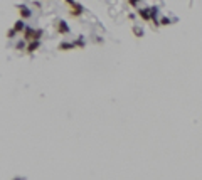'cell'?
<instances>
[{
	"label": "cell",
	"mask_w": 202,
	"mask_h": 180,
	"mask_svg": "<svg viewBox=\"0 0 202 180\" xmlns=\"http://www.w3.org/2000/svg\"><path fill=\"white\" fill-rule=\"evenodd\" d=\"M69 31H71V29H69V26L68 24L64 22V20H59V22H57V32H59V34H69Z\"/></svg>",
	"instance_id": "cell-4"
},
{
	"label": "cell",
	"mask_w": 202,
	"mask_h": 180,
	"mask_svg": "<svg viewBox=\"0 0 202 180\" xmlns=\"http://www.w3.org/2000/svg\"><path fill=\"white\" fill-rule=\"evenodd\" d=\"M39 45H40L39 40H31V42H29V45H27V52H34V51H37V49H39Z\"/></svg>",
	"instance_id": "cell-6"
},
{
	"label": "cell",
	"mask_w": 202,
	"mask_h": 180,
	"mask_svg": "<svg viewBox=\"0 0 202 180\" xmlns=\"http://www.w3.org/2000/svg\"><path fill=\"white\" fill-rule=\"evenodd\" d=\"M17 9H19V14H20V19H31V17H32V12H31V9H29V7L19 5Z\"/></svg>",
	"instance_id": "cell-3"
},
{
	"label": "cell",
	"mask_w": 202,
	"mask_h": 180,
	"mask_svg": "<svg viewBox=\"0 0 202 180\" xmlns=\"http://www.w3.org/2000/svg\"><path fill=\"white\" fill-rule=\"evenodd\" d=\"M59 51H73V49H76L74 47V44L73 42H63V44H59Z\"/></svg>",
	"instance_id": "cell-7"
},
{
	"label": "cell",
	"mask_w": 202,
	"mask_h": 180,
	"mask_svg": "<svg viewBox=\"0 0 202 180\" xmlns=\"http://www.w3.org/2000/svg\"><path fill=\"white\" fill-rule=\"evenodd\" d=\"M138 3H140V0H128L130 7H138Z\"/></svg>",
	"instance_id": "cell-12"
},
{
	"label": "cell",
	"mask_w": 202,
	"mask_h": 180,
	"mask_svg": "<svg viewBox=\"0 0 202 180\" xmlns=\"http://www.w3.org/2000/svg\"><path fill=\"white\" fill-rule=\"evenodd\" d=\"M69 7H71V15L73 17H81L84 14V7L81 3H78L76 0H64Z\"/></svg>",
	"instance_id": "cell-2"
},
{
	"label": "cell",
	"mask_w": 202,
	"mask_h": 180,
	"mask_svg": "<svg viewBox=\"0 0 202 180\" xmlns=\"http://www.w3.org/2000/svg\"><path fill=\"white\" fill-rule=\"evenodd\" d=\"M40 36H42V31H40V29H32V27L24 29V39H26L27 42H31V40H39Z\"/></svg>",
	"instance_id": "cell-1"
},
{
	"label": "cell",
	"mask_w": 202,
	"mask_h": 180,
	"mask_svg": "<svg viewBox=\"0 0 202 180\" xmlns=\"http://www.w3.org/2000/svg\"><path fill=\"white\" fill-rule=\"evenodd\" d=\"M73 44H74V47H84V39L79 37V39H78L76 42H73Z\"/></svg>",
	"instance_id": "cell-9"
},
{
	"label": "cell",
	"mask_w": 202,
	"mask_h": 180,
	"mask_svg": "<svg viewBox=\"0 0 202 180\" xmlns=\"http://www.w3.org/2000/svg\"><path fill=\"white\" fill-rule=\"evenodd\" d=\"M138 15H140V19H143V20H150V10L148 9L138 10Z\"/></svg>",
	"instance_id": "cell-8"
},
{
	"label": "cell",
	"mask_w": 202,
	"mask_h": 180,
	"mask_svg": "<svg viewBox=\"0 0 202 180\" xmlns=\"http://www.w3.org/2000/svg\"><path fill=\"white\" fill-rule=\"evenodd\" d=\"M12 29H14V31L17 32V34H20V32H24V29H26V22H24V19H19L17 22L14 24V27H12Z\"/></svg>",
	"instance_id": "cell-5"
},
{
	"label": "cell",
	"mask_w": 202,
	"mask_h": 180,
	"mask_svg": "<svg viewBox=\"0 0 202 180\" xmlns=\"http://www.w3.org/2000/svg\"><path fill=\"white\" fill-rule=\"evenodd\" d=\"M133 34L137 36V37H143V31H142V29H140V27H137V26H135V27H133Z\"/></svg>",
	"instance_id": "cell-10"
},
{
	"label": "cell",
	"mask_w": 202,
	"mask_h": 180,
	"mask_svg": "<svg viewBox=\"0 0 202 180\" xmlns=\"http://www.w3.org/2000/svg\"><path fill=\"white\" fill-rule=\"evenodd\" d=\"M170 24H172V20L168 17H163L162 20H160V26H170Z\"/></svg>",
	"instance_id": "cell-11"
}]
</instances>
